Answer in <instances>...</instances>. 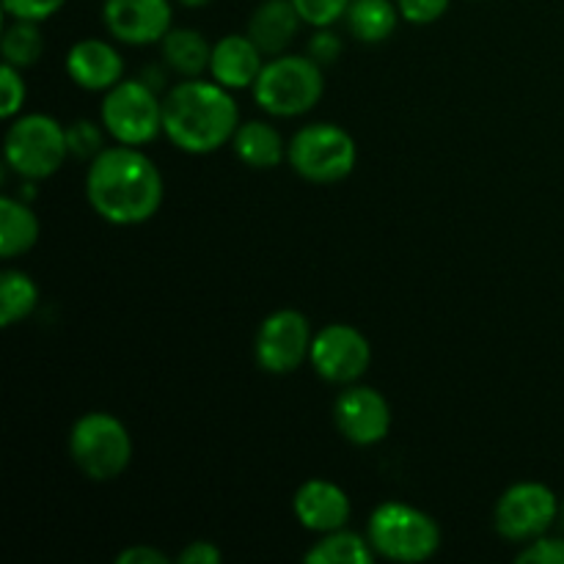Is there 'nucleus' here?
<instances>
[{"label": "nucleus", "instance_id": "1", "mask_svg": "<svg viewBox=\"0 0 564 564\" xmlns=\"http://www.w3.org/2000/svg\"><path fill=\"white\" fill-rule=\"evenodd\" d=\"M165 182L141 147L116 143L88 163L86 198L113 226H141L163 207Z\"/></svg>", "mask_w": 564, "mask_h": 564}, {"label": "nucleus", "instance_id": "2", "mask_svg": "<svg viewBox=\"0 0 564 564\" xmlns=\"http://www.w3.org/2000/svg\"><path fill=\"white\" fill-rule=\"evenodd\" d=\"M240 108L229 88L204 77H185L163 97V132L180 152L213 154L231 143Z\"/></svg>", "mask_w": 564, "mask_h": 564}, {"label": "nucleus", "instance_id": "3", "mask_svg": "<svg viewBox=\"0 0 564 564\" xmlns=\"http://www.w3.org/2000/svg\"><path fill=\"white\" fill-rule=\"evenodd\" d=\"M253 102L275 119H297L317 108L325 91L323 66L308 55L281 53L264 61L257 83H253Z\"/></svg>", "mask_w": 564, "mask_h": 564}, {"label": "nucleus", "instance_id": "4", "mask_svg": "<svg viewBox=\"0 0 564 564\" xmlns=\"http://www.w3.org/2000/svg\"><path fill=\"white\" fill-rule=\"evenodd\" d=\"M369 545L389 562L419 564L438 554L441 527L433 516L405 501H383L369 516Z\"/></svg>", "mask_w": 564, "mask_h": 564}, {"label": "nucleus", "instance_id": "5", "mask_svg": "<svg viewBox=\"0 0 564 564\" xmlns=\"http://www.w3.org/2000/svg\"><path fill=\"white\" fill-rule=\"evenodd\" d=\"M69 457L91 482H113L132 463L130 430L113 413H86L72 424Z\"/></svg>", "mask_w": 564, "mask_h": 564}, {"label": "nucleus", "instance_id": "6", "mask_svg": "<svg viewBox=\"0 0 564 564\" xmlns=\"http://www.w3.org/2000/svg\"><path fill=\"white\" fill-rule=\"evenodd\" d=\"M6 163L28 182H42L58 174L69 158L66 127L47 113H25L11 119L3 141Z\"/></svg>", "mask_w": 564, "mask_h": 564}, {"label": "nucleus", "instance_id": "7", "mask_svg": "<svg viewBox=\"0 0 564 564\" xmlns=\"http://www.w3.org/2000/svg\"><path fill=\"white\" fill-rule=\"evenodd\" d=\"M286 160L301 180L312 185H334L352 174L358 163V147L345 127L314 121L290 138Z\"/></svg>", "mask_w": 564, "mask_h": 564}, {"label": "nucleus", "instance_id": "8", "mask_svg": "<svg viewBox=\"0 0 564 564\" xmlns=\"http://www.w3.org/2000/svg\"><path fill=\"white\" fill-rule=\"evenodd\" d=\"M99 121L116 143L147 147L163 132V99L141 77L121 80L105 91Z\"/></svg>", "mask_w": 564, "mask_h": 564}, {"label": "nucleus", "instance_id": "9", "mask_svg": "<svg viewBox=\"0 0 564 564\" xmlns=\"http://www.w3.org/2000/svg\"><path fill=\"white\" fill-rule=\"evenodd\" d=\"M560 499L543 482H516L496 501L494 527L510 543H532L560 521Z\"/></svg>", "mask_w": 564, "mask_h": 564}, {"label": "nucleus", "instance_id": "10", "mask_svg": "<svg viewBox=\"0 0 564 564\" xmlns=\"http://www.w3.org/2000/svg\"><path fill=\"white\" fill-rule=\"evenodd\" d=\"M312 323L297 308H279L262 319L253 339V358L262 372L292 375L312 356Z\"/></svg>", "mask_w": 564, "mask_h": 564}, {"label": "nucleus", "instance_id": "11", "mask_svg": "<svg viewBox=\"0 0 564 564\" xmlns=\"http://www.w3.org/2000/svg\"><path fill=\"white\" fill-rule=\"evenodd\" d=\"M308 364L325 383H358L367 375L369 364H372V345L352 325L330 323L314 334Z\"/></svg>", "mask_w": 564, "mask_h": 564}, {"label": "nucleus", "instance_id": "12", "mask_svg": "<svg viewBox=\"0 0 564 564\" xmlns=\"http://www.w3.org/2000/svg\"><path fill=\"white\" fill-rule=\"evenodd\" d=\"M334 422L341 438L352 446H375L391 433L389 400L372 386L350 383L336 397Z\"/></svg>", "mask_w": 564, "mask_h": 564}, {"label": "nucleus", "instance_id": "13", "mask_svg": "<svg viewBox=\"0 0 564 564\" xmlns=\"http://www.w3.org/2000/svg\"><path fill=\"white\" fill-rule=\"evenodd\" d=\"M102 25L116 42L149 47L174 28V6L171 0H105Z\"/></svg>", "mask_w": 564, "mask_h": 564}, {"label": "nucleus", "instance_id": "14", "mask_svg": "<svg viewBox=\"0 0 564 564\" xmlns=\"http://www.w3.org/2000/svg\"><path fill=\"white\" fill-rule=\"evenodd\" d=\"M292 510H295L297 523L314 534L345 529L352 516L350 496L330 479H308V482H303L297 488L295 499H292Z\"/></svg>", "mask_w": 564, "mask_h": 564}, {"label": "nucleus", "instance_id": "15", "mask_svg": "<svg viewBox=\"0 0 564 564\" xmlns=\"http://www.w3.org/2000/svg\"><path fill=\"white\" fill-rule=\"evenodd\" d=\"M66 75L83 91H110L124 80V58L105 39H80L66 53Z\"/></svg>", "mask_w": 564, "mask_h": 564}, {"label": "nucleus", "instance_id": "16", "mask_svg": "<svg viewBox=\"0 0 564 564\" xmlns=\"http://www.w3.org/2000/svg\"><path fill=\"white\" fill-rule=\"evenodd\" d=\"M264 58L268 55L257 47V42L248 33H229L213 44L209 75L229 91H242V88H253Z\"/></svg>", "mask_w": 564, "mask_h": 564}, {"label": "nucleus", "instance_id": "17", "mask_svg": "<svg viewBox=\"0 0 564 564\" xmlns=\"http://www.w3.org/2000/svg\"><path fill=\"white\" fill-rule=\"evenodd\" d=\"M301 14L292 0H262L248 20V36L257 42L268 58L286 53L295 36L301 33Z\"/></svg>", "mask_w": 564, "mask_h": 564}, {"label": "nucleus", "instance_id": "18", "mask_svg": "<svg viewBox=\"0 0 564 564\" xmlns=\"http://www.w3.org/2000/svg\"><path fill=\"white\" fill-rule=\"evenodd\" d=\"M286 147L290 143H284V135L270 121L262 119L240 121L235 138H231L237 160L257 171L279 169L286 158Z\"/></svg>", "mask_w": 564, "mask_h": 564}, {"label": "nucleus", "instance_id": "19", "mask_svg": "<svg viewBox=\"0 0 564 564\" xmlns=\"http://www.w3.org/2000/svg\"><path fill=\"white\" fill-rule=\"evenodd\" d=\"M160 55H163V66H169L174 75L202 77L204 72H209L213 44L196 28H171L160 42Z\"/></svg>", "mask_w": 564, "mask_h": 564}, {"label": "nucleus", "instance_id": "20", "mask_svg": "<svg viewBox=\"0 0 564 564\" xmlns=\"http://www.w3.org/2000/svg\"><path fill=\"white\" fill-rule=\"evenodd\" d=\"M39 231L42 226L31 204L14 196L0 198V257L6 262L31 251L39 242Z\"/></svg>", "mask_w": 564, "mask_h": 564}, {"label": "nucleus", "instance_id": "21", "mask_svg": "<svg viewBox=\"0 0 564 564\" xmlns=\"http://www.w3.org/2000/svg\"><path fill=\"white\" fill-rule=\"evenodd\" d=\"M402 20L394 0H352L347 9V28L364 44H380L391 39L397 22Z\"/></svg>", "mask_w": 564, "mask_h": 564}, {"label": "nucleus", "instance_id": "22", "mask_svg": "<svg viewBox=\"0 0 564 564\" xmlns=\"http://www.w3.org/2000/svg\"><path fill=\"white\" fill-rule=\"evenodd\" d=\"M375 549L369 538L350 532V529H336V532L323 534L312 549L306 551L308 564H369L375 560Z\"/></svg>", "mask_w": 564, "mask_h": 564}, {"label": "nucleus", "instance_id": "23", "mask_svg": "<svg viewBox=\"0 0 564 564\" xmlns=\"http://www.w3.org/2000/svg\"><path fill=\"white\" fill-rule=\"evenodd\" d=\"M36 281L22 270H3V275H0V325L11 328V325L22 323L36 312Z\"/></svg>", "mask_w": 564, "mask_h": 564}, {"label": "nucleus", "instance_id": "24", "mask_svg": "<svg viewBox=\"0 0 564 564\" xmlns=\"http://www.w3.org/2000/svg\"><path fill=\"white\" fill-rule=\"evenodd\" d=\"M42 22L11 20L3 31V64H11L14 69H31L39 64L44 53Z\"/></svg>", "mask_w": 564, "mask_h": 564}, {"label": "nucleus", "instance_id": "25", "mask_svg": "<svg viewBox=\"0 0 564 564\" xmlns=\"http://www.w3.org/2000/svg\"><path fill=\"white\" fill-rule=\"evenodd\" d=\"M102 124V121H99ZM97 121L91 119H75L69 127H66V147H69V158L75 160H88L91 163L97 154H102L105 149V135L108 130L99 127Z\"/></svg>", "mask_w": 564, "mask_h": 564}, {"label": "nucleus", "instance_id": "26", "mask_svg": "<svg viewBox=\"0 0 564 564\" xmlns=\"http://www.w3.org/2000/svg\"><path fill=\"white\" fill-rule=\"evenodd\" d=\"M301 14L303 25L312 28H330L339 20H345L347 9L352 0H292Z\"/></svg>", "mask_w": 564, "mask_h": 564}, {"label": "nucleus", "instance_id": "27", "mask_svg": "<svg viewBox=\"0 0 564 564\" xmlns=\"http://www.w3.org/2000/svg\"><path fill=\"white\" fill-rule=\"evenodd\" d=\"M28 88L22 80V69H14L11 64H3L0 69V116L6 121L17 119L22 113V105H25Z\"/></svg>", "mask_w": 564, "mask_h": 564}, {"label": "nucleus", "instance_id": "28", "mask_svg": "<svg viewBox=\"0 0 564 564\" xmlns=\"http://www.w3.org/2000/svg\"><path fill=\"white\" fill-rule=\"evenodd\" d=\"M341 53H345V42H341L339 33H334L330 28H314L306 44L308 58L317 61L325 69V66H334L341 58Z\"/></svg>", "mask_w": 564, "mask_h": 564}, {"label": "nucleus", "instance_id": "29", "mask_svg": "<svg viewBox=\"0 0 564 564\" xmlns=\"http://www.w3.org/2000/svg\"><path fill=\"white\" fill-rule=\"evenodd\" d=\"M66 0H3V11L11 20L44 22L64 9Z\"/></svg>", "mask_w": 564, "mask_h": 564}, {"label": "nucleus", "instance_id": "30", "mask_svg": "<svg viewBox=\"0 0 564 564\" xmlns=\"http://www.w3.org/2000/svg\"><path fill=\"white\" fill-rule=\"evenodd\" d=\"M452 0H397L402 20L411 25H433L449 11Z\"/></svg>", "mask_w": 564, "mask_h": 564}, {"label": "nucleus", "instance_id": "31", "mask_svg": "<svg viewBox=\"0 0 564 564\" xmlns=\"http://www.w3.org/2000/svg\"><path fill=\"white\" fill-rule=\"evenodd\" d=\"M521 564H564V538H543L527 543V549L518 554Z\"/></svg>", "mask_w": 564, "mask_h": 564}, {"label": "nucleus", "instance_id": "32", "mask_svg": "<svg viewBox=\"0 0 564 564\" xmlns=\"http://www.w3.org/2000/svg\"><path fill=\"white\" fill-rule=\"evenodd\" d=\"M220 560H224V554H220L218 545L209 543V540H196V543H187L185 551L176 556V562H182V564H218Z\"/></svg>", "mask_w": 564, "mask_h": 564}, {"label": "nucleus", "instance_id": "33", "mask_svg": "<svg viewBox=\"0 0 564 564\" xmlns=\"http://www.w3.org/2000/svg\"><path fill=\"white\" fill-rule=\"evenodd\" d=\"M171 560L154 545H132L116 556V564H169Z\"/></svg>", "mask_w": 564, "mask_h": 564}, {"label": "nucleus", "instance_id": "34", "mask_svg": "<svg viewBox=\"0 0 564 564\" xmlns=\"http://www.w3.org/2000/svg\"><path fill=\"white\" fill-rule=\"evenodd\" d=\"M169 69V66H165ZM165 69H160V66H147L141 75L143 83H149V86L154 88V91H163L165 88Z\"/></svg>", "mask_w": 564, "mask_h": 564}, {"label": "nucleus", "instance_id": "35", "mask_svg": "<svg viewBox=\"0 0 564 564\" xmlns=\"http://www.w3.org/2000/svg\"><path fill=\"white\" fill-rule=\"evenodd\" d=\"M180 6H185V9H204V6H209L213 0H176Z\"/></svg>", "mask_w": 564, "mask_h": 564}, {"label": "nucleus", "instance_id": "36", "mask_svg": "<svg viewBox=\"0 0 564 564\" xmlns=\"http://www.w3.org/2000/svg\"><path fill=\"white\" fill-rule=\"evenodd\" d=\"M560 521H562V527H564V505L560 507Z\"/></svg>", "mask_w": 564, "mask_h": 564}]
</instances>
